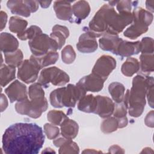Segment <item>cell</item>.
Segmentation results:
<instances>
[{
    "mask_svg": "<svg viewBox=\"0 0 154 154\" xmlns=\"http://www.w3.org/2000/svg\"><path fill=\"white\" fill-rule=\"evenodd\" d=\"M42 128L33 123H17L10 126L2 135V149L7 154H37L43 147Z\"/></svg>",
    "mask_w": 154,
    "mask_h": 154,
    "instance_id": "cell-1",
    "label": "cell"
},
{
    "mask_svg": "<svg viewBox=\"0 0 154 154\" xmlns=\"http://www.w3.org/2000/svg\"><path fill=\"white\" fill-rule=\"evenodd\" d=\"M132 22L131 12L117 13L112 6L104 4L89 22L87 30L96 38L106 34L118 35Z\"/></svg>",
    "mask_w": 154,
    "mask_h": 154,
    "instance_id": "cell-2",
    "label": "cell"
},
{
    "mask_svg": "<svg viewBox=\"0 0 154 154\" xmlns=\"http://www.w3.org/2000/svg\"><path fill=\"white\" fill-rule=\"evenodd\" d=\"M151 78L149 76L137 75L132 79L131 90H127L125 93L123 102L131 117H138L143 112L147 90Z\"/></svg>",
    "mask_w": 154,
    "mask_h": 154,
    "instance_id": "cell-3",
    "label": "cell"
},
{
    "mask_svg": "<svg viewBox=\"0 0 154 154\" xmlns=\"http://www.w3.org/2000/svg\"><path fill=\"white\" fill-rule=\"evenodd\" d=\"M86 94V91L79 86L68 84L67 87L57 88L49 96L50 102L55 108L75 107L76 102Z\"/></svg>",
    "mask_w": 154,
    "mask_h": 154,
    "instance_id": "cell-4",
    "label": "cell"
},
{
    "mask_svg": "<svg viewBox=\"0 0 154 154\" xmlns=\"http://www.w3.org/2000/svg\"><path fill=\"white\" fill-rule=\"evenodd\" d=\"M131 25L124 32L123 35L130 39H135L147 31L149 26L153 20V14L142 7L133 10Z\"/></svg>",
    "mask_w": 154,
    "mask_h": 154,
    "instance_id": "cell-5",
    "label": "cell"
},
{
    "mask_svg": "<svg viewBox=\"0 0 154 154\" xmlns=\"http://www.w3.org/2000/svg\"><path fill=\"white\" fill-rule=\"evenodd\" d=\"M48 103L45 97L34 98L32 99H25L17 102L15 104L16 112L21 115H25L32 119L40 117L42 113L46 111Z\"/></svg>",
    "mask_w": 154,
    "mask_h": 154,
    "instance_id": "cell-6",
    "label": "cell"
},
{
    "mask_svg": "<svg viewBox=\"0 0 154 154\" xmlns=\"http://www.w3.org/2000/svg\"><path fill=\"white\" fill-rule=\"evenodd\" d=\"M69 81V76L64 71L54 66L43 69L38 76V82L42 86L48 87L50 83L55 86H63Z\"/></svg>",
    "mask_w": 154,
    "mask_h": 154,
    "instance_id": "cell-7",
    "label": "cell"
},
{
    "mask_svg": "<svg viewBox=\"0 0 154 154\" xmlns=\"http://www.w3.org/2000/svg\"><path fill=\"white\" fill-rule=\"evenodd\" d=\"M28 45L32 55L40 56L51 51H57L58 46L57 43L48 35L42 33L29 40Z\"/></svg>",
    "mask_w": 154,
    "mask_h": 154,
    "instance_id": "cell-8",
    "label": "cell"
},
{
    "mask_svg": "<svg viewBox=\"0 0 154 154\" xmlns=\"http://www.w3.org/2000/svg\"><path fill=\"white\" fill-rule=\"evenodd\" d=\"M42 69L37 63L31 58L23 61L18 67L17 76L18 78L25 82L29 84L34 82L38 77L39 71Z\"/></svg>",
    "mask_w": 154,
    "mask_h": 154,
    "instance_id": "cell-9",
    "label": "cell"
},
{
    "mask_svg": "<svg viewBox=\"0 0 154 154\" xmlns=\"http://www.w3.org/2000/svg\"><path fill=\"white\" fill-rule=\"evenodd\" d=\"M116 67V60L110 55H103L97 60L93 67L91 73L105 81Z\"/></svg>",
    "mask_w": 154,
    "mask_h": 154,
    "instance_id": "cell-10",
    "label": "cell"
},
{
    "mask_svg": "<svg viewBox=\"0 0 154 154\" xmlns=\"http://www.w3.org/2000/svg\"><path fill=\"white\" fill-rule=\"evenodd\" d=\"M104 82L103 79L91 73L82 78L76 83V85L86 92H98L103 88Z\"/></svg>",
    "mask_w": 154,
    "mask_h": 154,
    "instance_id": "cell-11",
    "label": "cell"
},
{
    "mask_svg": "<svg viewBox=\"0 0 154 154\" xmlns=\"http://www.w3.org/2000/svg\"><path fill=\"white\" fill-rule=\"evenodd\" d=\"M11 103L15 101L20 102L27 98L26 86L18 80H15L5 89Z\"/></svg>",
    "mask_w": 154,
    "mask_h": 154,
    "instance_id": "cell-12",
    "label": "cell"
},
{
    "mask_svg": "<svg viewBox=\"0 0 154 154\" xmlns=\"http://www.w3.org/2000/svg\"><path fill=\"white\" fill-rule=\"evenodd\" d=\"M97 46L96 37L88 30L80 35L76 44L78 50L84 54L94 52L97 50Z\"/></svg>",
    "mask_w": 154,
    "mask_h": 154,
    "instance_id": "cell-13",
    "label": "cell"
},
{
    "mask_svg": "<svg viewBox=\"0 0 154 154\" xmlns=\"http://www.w3.org/2000/svg\"><path fill=\"white\" fill-rule=\"evenodd\" d=\"M96 97L97 105L94 114L103 119L110 117L113 114L115 104L112 99L107 96L100 95H97Z\"/></svg>",
    "mask_w": 154,
    "mask_h": 154,
    "instance_id": "cell-14",
    "label": "cell"
},
{
    "mask_svg": "<svg viewBox=\"0 0 154 154\" xmlns=\"http://www.w3.org/2000/svg\"><path fill=\"white\" fill-rule=\"evenodd\" d=\"M141 51V43L140 41L128 42L122 40L118 45L114 54L121 57H131L138 54Z\"/></svg>",
    "mask_w": 154,
    "mask_h": 154,
    "instance_id": "cell-15",
    "label": "cell"
},
{
    "mask_svg": "<svg viewBox=\"0 0 154 154\" xmlns=\"http://www.w3.org/2000/svg\"><path fill=\"white\" fill-rule=\"evenodd\" d=\"M54 9L58 19L69 20L72 17L73 10L71 2L65 1H57L54 3Z\"/></svg>",
    "mask_w": 154,
    "mask_h": 154,
    "instance_id": "cell-16",
    "label": "cell"
},
{
    "mask_svg": "<svg viewBox=\"0 0 154 154\" xmlns=\"http://www.w3.org/2000/svg\"><path fill=\"white\" fill-rule=\"evenodd\" d=\"M19 42L11 34L2 32L0 35V48L4 54L14 52L17 50Z\"/></svg>",
    "mask_w": 154,
    "mask_h": 154,
    "instance_id": "cell-17",
    "label": "cell"
},
{
    "mask_svg": "<svg viewBox=\"0 0 154 154\" xmlns=\"http://www.w3.org/2000/svg\"><path fill=\"white\" fill-rule=\"evenodd\" d=\"M7 5L14 14L28 17L31 13V9L26 1L10 0L7 2Z\"/></svg>",
    "mask_w": 154,
    "mask_h": 154,
    "instance_id": "cell-18",
    "label": "cell"
},
{
    "mask_svg": "<svg viewBox=\"0 0 154 154\" xmlns=\"http://www.w3.org/2000/svg\"><path fill=\"white\" fill-rule=\"evenodd\" d=\"M122 40L123 39L120 38L118 35L106 34L99 38V44L102 50L109 51L114 54L118 45Z\"/></svg>",
    "mask_w": 154,
    "mask_h": 154,
    "instance_id": "cell-19",
    "label": "cell"
},
{
    "mask_svg": "<svg viewBox=\"0 0 154 154\" xmlns=\"http://www.w3.org/2000/svg\"><path fill=\"white\" fill-rule=\"evenodd\" d=\"M60 126L61 128V134L63 137L72 140L77 136L79 131V126L75 120L67 118Z\"/></svg>",
    "mask_w": 154,
    "mask_h": 154,
    "instance_id": "cell-20",
    "label": "cell"
},
{
    "mask_svg": "<svg viewBox=\"0 0 154 154\" xmlns=\"http://www.w3.org/2000/svg\"><path fill=\"white\" fill-rule=\"evenodd\" d=\"M69 29L66 26L55 25L52 29L50 37L57 43L58 49H61L65 44L66 40L69 36Z\"/></svg>",
    "mask_w": 154,
    "mask_h": 154,
    "instance_id": "cell-21",
    "label": "cell"
},
{
    "mask_svg": "<svg viewBox=\"0 0 154 154\" xmlns=\"http://www.w3.org/2000/svg\"><path fill=\"white\" fill-rule=\"evenodd\" d=\"M97 105L96 96L93 94L84 96L78 103V108L81 111L87 113H94Z\"/></svg>",
    "mask_w": 154,
    "mask_h": 154,
    "instance_id": "cell-22",
    "label": "cell"
},
{
    "mask_svg": "<svg viewBox=\"0 0 154 154\" xmlns=\"http://www.w3.org/2000/svg\"><path fill=\"white\" fill-rule=\"evenodd\" d=\"M59 55L57 51H51L40 56L31 55L30 58H32L39 67L42 69L46 66L55 64L58 60Z\"/></svg>",
    "mask_w": 154,
    "mask_h": 154,
    "instance_id": "cell-23",
    "label": "cell"
},
{
    "mask_svg": "<svg viewBox=\"0 0 154 154\" xmlns=\"http://www.w3.org/2000/svg\"><path fill=\"white\" fill-rule=\"evenodd\" d=\"M140 70V62L133 57H128L121 67L122 73L126 76L131 77Z\"/></svg>",
    "mask_w": 154,
    "mask_h": 154,
    "instance_id": "cell-24",
    "label": "cell"
},
{
    "mask_svg": "<svg viewBox=\"0 0 154 154\" xmlns=\"http://www.w3.org/2000/svg\"><path fill=\"white\" fill-rule=\"evenodd\" d=\"M73 14L79 19L83 20L88 16L90 13V6L87 1H78L72 6Z\"/></svg>",
    "mask_w": 154,
    "mask_h": 154,
    "instance_id": "cell-25",
    "label": "cell"
},
{
    "mask_svg": "<svg viewBox=\"0 0 154 154\" xmlns=\"http://www.w3.org/2000/svg\"><path fill=\"white\" fill-rule=\"evenodd\" d=\"M108 91L113 100L117 103L123 102L125 93V86L118 82H113L108 86Z\"/></svg>",
    "mask_w": 154,
    "mask_h": 154,
    "instance_id": "cell-26",
    "label": "cell"
},
{
    "mask_svg": "<svg viewBox=\"0 0 154 154\" xmlns=\"http://www.w3.org/2000/svg\"><path fill=\"white\" fill-rule=\"evenodd\" d=\"M140 69L141 72L148 75L154 70V56L153 54H141L140 56Z\"/></svg>",
    "mask_w": 154,
    "mask_h": 154,
    "instance_id": "cell-27",
    "label": "cell"
},
{
    "mask_svg": "<svg viewBox=\"0 0 154 154\" xmlns=\"http://www.w3.org/2000/svg\"><path fill=\"white\" fill-rule=\"evenodd\" d=\"M1 85V87L6 86L8 83L16 78V67L8 65H2L0 71Z\"/></svg>",
    "mask_w": 154,
    "mask_h": 154,
    "instance_id": "cell-28",
    "label": "cell"
},
{
    "mask_svg": "<svg viewBox=\"0 0 154 154\" xmlns=\"http://www.w3.org/2000/svg\"><path fill=\"white\" fill-rule=\"evenodd\" d=\"M28 25V22L19 17L12 16L9 21V29L14 33L20 34L23 32Z\"/></svg>",
    "mask_w": 154,
    "mask_h": 154,
    "instance_id": "cell-29",
    "label": "cell"
},
{
    "mask_svg": "<svg viewBox=\"0 0 154 154\" xmlns=\"http://www.w3.org/2000/svg\"><path fill=\"white\" fill-rule=\"evenodd\" d=\"M5 61L7 65L16 67H19L23 62V53L20 49H17L14 52L4 54Z\"/></svg>",
    "mask_w": 154,
    "mask_h": 154,
    "instance_id": "cell-30",
    "label": "cell"
},
{
    "mask_svg": "<svg viewBox=\"0 0 154 154\" xmlns=\"http://www.w3.org/2000/svg\"><path fill=\"white\" fill-rule=\"evenodd\" d=\"M119 128V121L114 117L106 118L100 125V130L105 134L113 132Z\"/></svg>",
    "mask_w": 154,
    "mask_h": 154,
    "instance_id": "cell-31",
    "label": "cell"
},
{
    "mask_svg": "<svg viewBox=\"0 0 154 154\" xmlns=\"http://www.w3.org/2000/svg\"><path fill=\"white\" fill-rule=\"evenodd\" d=\"M42 33V31L40 27L36 25H32L26 29L23 32L17 34V36L21 40H30Z\"/></svg>",
    "mask_w": 154,
    "mask_h": 154,
    "instance_id": "cell-32",
    "label": "cell"
},
{
    "mask_svg": "<svg viewBox=\"0 0 154 154\" xmlns=\"http://www.w3.org/2000/svg\"><path fill=\"white\" fill-rule=\"evenodd\" d=\"M68 117L60 110H51L47 114V119L49 122L55 125H60Z\"/></svg>",
    "mask_w": 154,
    "mask_h": 154,
    "instance_id": "cell-33",
    "label": "cell"
},
{
    "mask_svg": "<svg viewBox=\"0 0 154 154\" xmlns=\"http://www.w3.org/2000/svg\"><path fill=\"white\" fill-rule=\"evenodd\" d=\"M76 53L71 45L66 46L61 51V59L64 63L70 64L74 62L76 58Z\"/></svg>",
    "mask_w": 154,
    "mask_h": 154,
    "instance_id": "cell-34",
    "label": "cell"
},
{
    "mask_svg": "<svg viewBox=\"0 0 154 154\" xmlns=\"http://www.w3.org/2000/svg\"><path fill=\"white\" fill-rule=\"evenodd\" d=\"M59 153H79V148L78 144L72 140L67 139L60 147Z\"/></svg>",
    "mask_w": 154,
    "mask_h": 154,
    "instance_id": "cell-35",
    "label": "cell"
},
{
    "mask_svg": "<svg viewBox=\"0 0 154 154\" xmlns=\"http://www.w3.org/2000/svg\"><path fill=\"white\" fill-rule=\"evenodd\" d=\"M28 94L29 99L45 97L43 88L38 82L33 83L29 87Z\"/></svg>",
    "mask_w": 154,
    "mask_h": 154,
    "instance_id": "cell-36",
    "label": "cell"
},
{
    "mask_svg": "<svg viewBox=\"0 0 154 154\" xmlns=\"http://www.w3.org/2000/svg\"><path fill=\"white\" fill-rule=\"evenodd\" d=\"M141 54H153V39L151 37H143L140 42Z\"/></svg>",
    "mask_w": 154,
    "mask_h": 154,
    "instance_id": "cell-37",
    "label": "cell"
},
{
    "mask_svg": "<svg viewBox=\"0 0 154 154\" xmlns=\"http://www.w3.org/2000/svg\"><path fill=\"white\" fill-rule=\"evenodd\" d=\"M43 128L45 135L49 140H54L59 135L60 129L57 126H55V125L45 123Z\"/></svg>",
    "mask_w": 154,
    "mask_h": 154,
    "instance_id": "cell-38",
    "label": "cell"
},
{
    "mask_svg": "<svg viewBox=\"0 0 154 154\" xmlns=\"http://www.w3.org/2000/svg\"><path fill=\"white\" fill-rule=\"evenodd\" d=\"M128 108L122 102L121 103L114 104V109L113 111L114 117L117 119H121L126 117Z\"/></svg>",
    "mask_w": 154,
    "mask_h": 154,
    "instance_id": "cell-39",
    "label": "cell"
},
{
    "mask_svg": "<svg viewBox=\"0 0 154 154\" xmlns=\"http://www.w3.org/2000/svg\"><path fill=\"white\" fill-rule=\"evenodd\" d=\"M132 3L131 1H115L114 5H117V10L119 12L130 13L132 10Z\"/></svg>",
    "mask_w": 154,
    "mask_h": 154,
    "instance_id": "cell-40",
    "label": "cell"
},
{
    "mask_svg": "<svg viewBox=\"0 0 154 154\" xmlns=\"http://www.w3.org/2000/svg\"><path fill=\"white\" fill-rule=\"evenodd\" d=\"M153 87H154L153 78L152 76L150 80L148 88L147 90V93H146V96L147 98L148 103L151 108H153Z\"/></svg>",
    "mask_w": 154,
    "mask_h": 154,
    "instance_id": "cell-41",
    "label": "cell"
},
{
    "mask_svg": "<svg viewBox=\"0 0 154 154\" xmlns=\"http://www.w3.org/2000/svg\"><path fill=\"white\" fill-rule=\"evenodd\" d=\"M144 123L146 125L150 128H153V111H150L146 116L144 119Z\"/></svg>",
    "mask_w": 154,
    "mask_h": 154,
    "instance_id": "cell-42",
    "label": "cell"
},
{
    "mask_svg": "<svg viewBox=\"0 0 154 154\" xmlns=\"http://www.w3.org/2000/svg\"><path fill=\"white\" fill-rule=\"evenodd\" d=\"M108 153H124L125 150L121 147L118 145H112L111 146L108 150Z\"/></svg>",
    "mask_w": 154,
    "mask_h": 154,
    "instance_id": "cell-43",
    "label": "cell"
},
{
    "mask_svg": "<svg viewBox=\"0 0 154 154\" xmlns=\"http://www.w3.org/2000/svg\"><path fill=\"white\" fill-rule=\"evenodd\" d=\"M26 3L28 4V5H29L31 13H34L35 11H37L38 8V1H26Z\"/></svg>",
    "mask_w": 154,
    "mask_h": 154,
    "instance_id": "cell-44",
    "label": "cell"
},
{
    "mask_svg": "<svg viewBox=\"0 0 154 154\" xmlns=\"http://www.w3.org/2000/svg\"><path fill=\"white\" fill-rule=\"evenodd\" d=\"M1 31L3 30L5 27L6 23L7 21V14L5 12L1 11Z\"/></svg>",
    "mask_w": 154,
    "mask_h": 154,
    "instance_id": "cell-45",
    "label": "cell"
},
{
    "mask_svg": "<svg viewBox=\"0 0 154 154\" xmlns=\"http://www.w3.org/2000/svg\"><path fill=\"white\" fill-rule=\"evenodd\" d=\"M8 106V101L5 96V95L2 93H1V112H3L4 109H5L7 108Z\"/></svg>",
    "mask_w": 154,
    "mask_h": 154,
    "instance_id": "cell-46",
    "label": "cell"
},
{
    "mask_svg": "<svg viewBox=\"0 0 154 154\" xmlns=\"http://www.w3.org/2000/svg\"><path fill=\"white\" fill-rule=\"evenodd\" d=\"M67 140V138L62 136V137H58L57 138H55L54 140L53 141V143L55 146L57 147H60Z\"/></svg>",
    "mask_w": 154,
    "mask_h": 154,
    "instance_id": "cell-47",
    "label": "cell"
},
{
    "mask_svg": "<svg viewBox=\"0 0 154 154\" xmlns=\"http://www.w3.org/2000/svg\"><path fill=\"white\" fill-rule=\"evenodd\" d=\"M153 1H147L146 2V7L147 9V11L151 13L153 12Z\"/></svg>",
    "mask_w": 154,
    "mask_h": 154,
    "instance_id": "cell-48",
    "label": "cell"
},
{
    "mask_svg": "<svg viewBox=\"0 0 154 154\" xmlns=\"http://www.w3.org/2000/svg\"><path fill=\"white\" fill-rule=\"evenodd\" d=\"M40 5L42 8H48L49 7L52 1H38Z\"/></svg>",
    "mask_w": 154,
    "mask_h": 154,
    "instance_id": "cell-49",
    "label": "cell"
},
{
    "mask_svg": "<svg viewBox=\"0 0 154 154\" xmlns=\"http://www.w3.org/2000/svg\"><path fill=\"white\" fill-rule=\"evenodd\" d=\"M48 152H51V153H55V152L50 147H47V148H45L43 151H42V153H48Z\"/></svg>",
    "mask_w": 154,
    "mask_h": 154,
    "instance_id": "cell-50",
    "label": "cell"
}]
</instances>
